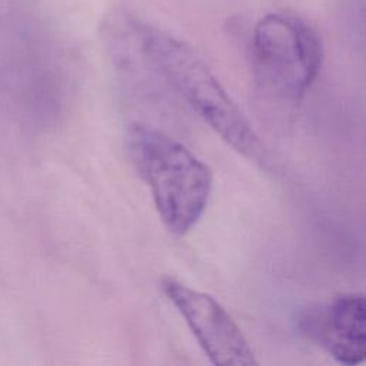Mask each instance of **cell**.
I'll use <instances>...</instances> for the list:
<instances>
[{"mask_svg":"<svg viewBox=\"0 0 366 366\" xmlns=\"http://www.w3.org/2000/svg\"><path fill=\"white\" fill-rule=\"evenodd\" d=\"M132 29L142 54L182 100L237 153L270 167L266 146L197 53L162 29L147 24Z\"/></svg>","mask_w":366,"mask_h":366,"instance_id":"cell-1","label":"cell"},{"mask_svg":"<svg viewBox=\"0 0 366 366\" xmlns=\"http://www.w3.org/2000/svg\"><path fill=\"white\" fill-rule=\"evenodd\" d=\"M126 146L163 224L177 236L190 232L210 200V167L184 144L147 124H132Z\"/></svg>","mask_w":366,"mask_h":366,"instance_id":"cell-2","label":"cell"},{"mask_svg":"<svg viewBox=\"0 0 366 366\" xmlns=\"http://www.w3.org/2000/svg\"><path fill=\"white\" fill-rule=\"evenodd\" d=\"M322 43L316 31L302 19L270 13L254 26L250 60L257 90L269 100L297 106L322 66Z\"/></svg>","mask_w":366,"mask_h":366,"instance_id":"cell-3","label":"cell"},{"mask_svg":"<svg viewBox=\"0 0 366 366\" xmlns=\"http://www.w3.org/2000/svg\"><path fill=\"white\" fill-rule=\"evenodd\" d=\"M160 287L213 365H259L240 327L213 296L172 277H164Z\"/></svg>","mask_w":366,"mask_h":366,"instance_id":"cell-4","label":"cell"},{"mask_svg":"<svg viewBox=\"0 0 366 366\" xmlns=\"http://www.w3.org/2000/svg\"><path fill=\"white\" fill-rule=\"evenodd\" d=\"M366 303L362 293H340L305 309L297 326L337 363L355 366L366 355Z\"/></svg>","mask_w":366,"mask_h":366,"instance_id":"cell-5","label":"cell"}]
</instances>
